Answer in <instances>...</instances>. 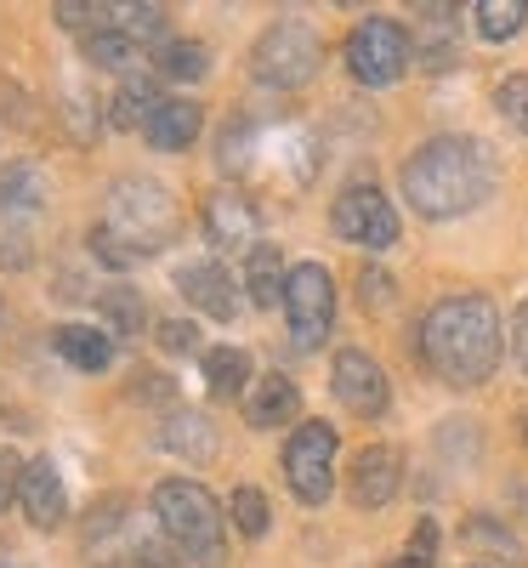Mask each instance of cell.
Returning <instances> with one entry per match:
<instances>
[{"label": "cell", "mask_w": 528, "mask_h": 568, "mask_svg": "<svg viewBox=\"0 0 528 568\" xmlns=\"http://www.w3.org/2000/svg\"><path fill=\"white\" fill-rule=\"evenodd\" d=\"M495 176H500V165L484 136H431L404 160L398 187L415 216L449 222V216H466L484 205L495 194Z\"/></svg>", "instance_id": "obj_1"}, {"label": "cell", "mask_w": 528, "mask_h": 568, "mask_svg": "<svg viewBox=\"0 0 528 568\" xmlns=\"http://www.w3.org/2000/svg\"><path fill=\"white\" fill-rule=\"evenodd\" d=\"M426 369H438V382L449 387H484L489 375L500 369L506 353V329H500V307L489 296H444L431 302L420 318V336H415Z\"/></svg>", "instance_id": "obj_2"}, {"label": "cell", "mask_w": 528, "mask_h": 568, "mask_svg": "<svg viewBox=\"0 0 528 568\" xmlns=\"http://www.w3.org/2000/svg\"><path fill=\"white\" fill-rule=\"evenodd\" d=\"M171 240H176V200H171V187L154 182V176H125V182H114L103 222L91 227V256H98L103 267H114V273H125L142 256L165 251Z\"/></svg>", "instance_id": "obj_3"}, {"label": "cell", "mask_w": 528, "mask_h": 568, "mask_svg": "<svg viewBox=\"0 0 528 568\" xmlns=\"http://www.w3.org/2000/svg\"><path fill=\"white\" fill-rule=\"evenodd\" d=\"M154 517L171 540L176 568H216L222 562V506L194 478H165L154 489Z\"/></svg>", "instance_id": "obj_4"}, {"label": "cell", "mask_w": 528, "mask_h": 568, "mask_svg": "<svg viewBox=\"0 0 528 568\" xmlns=\"http://www.w3.org/2000/svg\"><path fill=\"white\" fill-rule=\"evenodd\" d=\"M318 69H324V40H318V29L302 23V18L267 23V29L256 34V45H251V74H256L262 85H273V91H302Z\"/></svg>", "instance_id": "obj_5"}, {"label": "cell", "mask_w": 528, "mask_h": 568, "mask_svg": "<svg viewBox=\"0 0 528 568\" xmlns=\"http://www.w3.org/2000/svg\"><path fill=\"white\" fill-rule=\"evenodd\" d=\"M335 455H342V438H335L329 420H302L291 444H284V484L302 506H324L335 489Z\"/></svg>", "instance_id": "obj_6"}, {"label": "cell", "mask_w": 528, "mask_h": 568, "mask_svg": "<svg viewBox=\"0 0 528 568\" xmlns=\"http://www.w3.org/2000/svg\"><path fill=\"white\" fill-rule=\"evenodd\" d=\"M415 63V40L398 18H364L347 34V69L358 85H393Z\"/></svg>", "instance_id": "obj_7"}, {"label": "cell", "mask_w": 528, "mask_h": 568, "mask_svg": "<svg viewBox=\"0 0 528 568\" xmlns=\"http://www.w3.org/2000/svg\"><path fill=\"white\" fill-rule=\"evenodd\" d=\"M329 227H335V240L364 245V251H393L398 245V211L375 182H347L329 205Z\"/></svg>", "instance_id": "obj_8"}, {"label": "cell", "mask_w": 528, "mask_h": 568, "mask_svg": "<svg viewBox=\"0 0 528 568\" xmlns=\"http://www.w3.org/2000/svg\"><path fill=\"white\" fill-rule=\"evenodd\" d=\"M284 318H291L296 347H324L335 324V278L324 262H296L284 278Z\"/></svg>", "instance_id": "obj_9"}, {"label": "cell", "mask_w": 528, "mask_h": 568, "mask_svg": "<svg viewBox=\"0 0 528 568\" xmlns=\"http://www.w3.org/2000/svg\"><path fill=\"white\" fill-rule=\"evenodd\" d=\"M329 393H335V404H342V409H353V415H364V420L387 415V404H393L387 369H380L364 347H342V353H335V364H329Z\"/></svg>", "instance_id": "obj_10"}, {"label": "cell", "mask_w": 528, "mask_h": 568, "mask_svg": "<svg viewBox=\"0 0 528 568\" xmlns=\"http://www.w3.org/2000/svg\"><path fill=\"white\" fill-rule=\"evenodd\" d=\"M200 222H205V240L216 245V251H256L262 240V216H256V205H251V194L245 187H233V182H222V187H211L205 194V205H200Z\"/></svg>", "instance_id": "obj_11"}, {"label": "cell", "mask_w": 528, "mask_h": 568, "mask_svg": "<svg viewBox=\"0 0 528 568\" xmlns=\"http://www.w3.org/2000/svg\"><path fill=\"white\" fill-rule=\"evenodd\" d=\"M176 291H182V302H194V307H200L205 318H216V324H233L238 307H245L238 278H233L227 262H216V256L182 262V267H176Z\"/></svg>", "instance_id": "obj_12"}, {"label": "cell", "mask_w": 528, "mask_h": 568, "mask_svg": "<svg viewBox=\"0 0 528 568\" xmlns=\"http://www.w3.org/2000/svg\"><path fill=\"white\" fill-rule=\"evenodd\" d=\"M398 484H404V460H398L393 444H364V449L353 455L347 495H353L358 511H380V506L398 495Z\"/></svg>", "instance_id": "obj_13"}, {"label": "cell", "mask_w": 528, "mask_h": 568, "mask_svg": "<svg viewBox=\"0 0 528 568\" xmlns=\"http://www.w3.org/2000/svg\"><path fill=\"white\" fill-rule=\"evenodd\" d=\"M18 506H23V517H29V529H40V535L63 529V517H69V484H63L58 460H45V455H34V460H29Z\"/></svg>", "instance_id": "obj_14"}, {"label": "cell", "mask_w": 528, "mask_h": 568, "mask_svg": "<svg viewBox=\"0 0 528 568\" xmlns=\"http://www.w3.org/2000/svg\"><path fill=\"white\" fill-rule=\"evenodd\" d=\"M120 551H125V562H131V557L142 551V540H136V529H131V506H125L120 495H109V500L91 506V517H85V557L103 562V568H114Z\"/></svg>", "instance_id": "obj_15"}, {"label": "cell", "mask_w": 528, "mask_h": 568, "mask_svg": "<svg viewBox=\"0 0 528 568\" xmlns=\"http://www.w3.org/2000/svg\"><path fill=\"white\" fill-rule=\"evenodd\" d=\"M216 420L211 415H200V409H165V420H160V449L165 455H176V460H187V466H211L216 460Z\"/></svg>", "instance_id": "obj_16"}, {"label": "cell", "mask_w": 528, "mask_h": 568, "mask_svg": "<svg viewBox=\"0 0 528 568\" xmlns=\"http://www.w3.org/2000/svg\"><path fill=\"white\" fill-rule=\"evenodd\" d=\"M200 125H205V109L194 98H160V109L149 114V125H142V142L160 154H182L200 142Z\"/></svg>", "instance_id": "obj_17"}, {"label": "cell", "mask_w": 528, "mask_h": 568, "mask_svg": "<svg viewBox=\"0 0 528 568\" xmlns=\"http://www.w3.org/2000/svg\"><path fill=\"white\" fill-rule=\"evenodd\" d=\"M296 415H302V393H296L291 375H278V369H267L262 382L245 393V420L256 426V433H273V426H291Z\"/></svg>", "instance_id": "obj_18"}, {"label": "cell", "mask_w": 528, "mask_h": 568, "mask_svg": "<svg viewBox=\"0 0 528 568\" xmlns=\"http://www.w3.org/2000/svg\"><path fill=\"white\" fill-rule=\"evenodd\" d=\"M52 347H58V358H63L69 369H80V375H103V369L114 364V336H109V329H98V324H58Z\"/></svg>", "instance_id": "obj_19"}, {"label": "cell", "mask_w": 528, "mask_h": 568, "mask_svg": "<svg viewBox=\"0 0 528 568\" xmlns=\"http://www.w3.org/2000/svg\"><path fill=\"white\" fill-rule=\"evenodd\" d=\"M45 171L34 160H12V165H0V211L7 216H34L45 205Z\"/></svg>", "instance_id": "obj_20"}, {"label": "cell", "mask_w": 528, "mask_h": 568, "mask_svg": "<svg viewBox=\"0 0 528 568\" xmlns=\"http://www.w3.org/2000/svg\"><path fill=\"white\" fill-rule=\"evenodd\" d=\"M154 69H160L165 80H176V85H194V80L211 74V45L194 40V34H171V40H160Z\"/></svg>", "instance_id": "obj_21"}, {"label": "cell", "mask_w": 528, "mask_h": 568, "mask_svg": "<svg viewBox=\"0 0 528 568\" xmlns=\"http://www.w3.org/2000/svg\"><path fill=\"white\" fill-rule=\"evenodd\" d=\"M284 256H278V245H256L251 256H245V296L256 302V307H273V302H284Z\"/></svg>", "instance_id": "obj_22"}, {"label": "cell", "mask_w": 528, "mask_h": 568, "mask_svg": "<svg viewBox=\"0 0 528 568\" xmlns=\"http://www.w3.org/2000/svg\"><path fill=\"white\" fill-rule=\"evenodd\" d=\"M98 318L114 329V336H131L136 342V329L149 324V302H142L136 284H109V291L98 296Z\"/></svg>", "instance_id": "obj_23"}, {"label": "cell", "mask_w": 528, "mask_h": 568, "mask_svg": "<svg viewBox=\"0 0 528 568\" xmlns=\"http://www.w3.org/2000/svg\"><path fill=\"white\" fill-rule=\"evenodd\" d=\"M205 387L216 398H238L251 387V353L245 347H211L205 353Z\"/></svg>", "instance_id": "obj_24"}, {"label": "cell", "mask_w": 528, "mask_h": 568, "mask_svg": "<svg viewBox=\"0 0 528 568\" xmlns=\"http://www.w3.org/2000/svg\"><path fill=\"white\" fill-rule=\"evenodd\" d=\"M154 109H160V91H154L149 80H142V74H136V80L125 74V80H120V91H114L109 125H114V131H136V125H149V114H154Z\"/></svg>", "instance_id": "obj_25"}, {"label": "cell", "mask_w": 528, "mask_h": 568, "mask_svg": "<svg viewBox=\"0 0 528 568\" xmlns=\"http://www.w3.org/2000/svg\"><path fill=\"white\" fill-rule=\"evenodd\" d=\"M216 160H222V171H227V176H245V171L256 165V125H251L245 114L222 120V136H216Z\"/></svg>", "instance_id": "obj_26"}, {"label": "cell", "mask_w": 528, "mask_h": 568, "mask_svg": "<svg viewBox=\"0 0 528 568\" xmlns=\"http://www.w3.org/2000/svg\"><path fill=\"white\" fill-rule=\"evenodd\" d=\"M80 52H85V63H91V69H120V74H131V69H136V58H142V45H136V40H125L120 29H98L91 40H80Z\"/></svg>", "instance_id": "obj_27"}, {"label": "cell", "mask_w": 528, "mask_h": 568, "mask_svg": "<svg viewBox=\"0 0 528 568\" xmlns=\"http://www.w3.org/2000/svg\"><path fill=\"white\" fill-rule=\"evenodd\" d=\"M227 517L238 524V535H245V540H262V535H267V524H273L267 495H262L256 484H238V489L227 495Z\"/></svg>", "instance_id": "obj_28"}, {"label": "cell", "mask_w": 528, "mask_h": 568, "mask_svg": "<svg viewBox=\"0 0 528 568\" xmlns=\"http://www.w3.org/2000/svg\"><path fill=\"white\" fill-rule=\"evenodd\" d=\"M528 23V0H477V34L484 40H511Z\"/></svg>", "instance_id": "obj_29"}, {"label": "cell", "mask_w": 528, "mask_h": 568, "mask_svg": "<svg viewBox=\"0 0 528 568\" xmlns=\"http://www.w3.org/2000/svg\"><path fill=\"white\" fill-rule=\"evenodd\" d=\"M109 29H120L125 40H136V45H149V40H160L165 34V7H109Z\"/></svg>", "instance_id": "obj_30"}, {"label": "cell", "mask_w": 528, "mask_h": 568, "mask_svg": "<svg viewBox=\"0 0 528 568\" xmlns=\"http://www.w3.org/2000/svg\"><path fill=\"white\" fill-rule=\"evenodd\" d=\"M495 109H500V120H506L511 131L528 136V74H506V80L495 85Z\"/></svg>", "instance_id": "obj_31"}, {"label": "cell", "mask_w": 528, "mask_h": 568, "mask_svg": "<svg viewBox=\"0 0 528 568\" xmlns=\"http://www.w3.org/2000/svg\"><path fill=\"white\" fill-rule=\"evenodd\" d=\"M460 540L466 546H489V557H506V562H522V546L506 535V529H495L489 517H471V524L460 529Z\"/></svg>", "instance_id": "obj_32"}, {"label": "cell", "mask_w": 528, "mask_h": 568, "mask_svg": "<svg viewBox=\"0 0 528 568\" xmlns=\"http://www.w3.org/2000/svg\"><path fill=\"white\" fill-rule=\"evenodd\" d=\"M23 471H29V460H23L18 449L0 444V511L18 506V495H23Z\"/></svg>", "instance_id": "obj_33"}, {"label": "cell", "mask_w": 528, "mask_h": 568, "mask_svg": "<svg viewBox=\"0 0 528 568\" xmlns=\"http://www.w3.org/2000/svg\"><path fill=\"white\" fill-rule=\"evenodd\" d=\"M154 342H160L165 353H194V347H200V324H187V318H160Z\"/></svg>", "instance_id": "obj_34"}, {"label": "cell", "mask_w": 528, "mask_h": 568, "mask_svg": "<svg viewBox=\"0 0 528 568\" xmlns=\"http://www.w3.org/2000/svg\"><path fill=\"white\" fill-rule=\"evenodd\" d=\"M393 296V273H380V267H364V278H358V302L364 307H380Z\"/></svg>", "instance_id": "obj_35"}, {"label": "cell", "mask_w": 528, "mask_h": 568, "mask_svg": "<svg viewBox=\"0 0 528 568\" xmlns=\"http://www.w3.org/2000/svg\"><path fill=\"white\" fill-rule=\"evenodd\" d=\"M431 546H438V524H431V517H420L415 535H409V557H415V562H431Z\"/></svg>", "instance_id": "obj_36"}, {"label": "cell", "mask_w": 528, "mask_h": 568, "mask_svg": "<svg viewBox=\"0 0 528 568\" xmlns=\"http://www.w3.org/2000/svg\"><path fill=\"white\" fill-rule=\"evenodd\" d=\"M511 353H517V364L528 369V296H522V307L511 313Z\"/></svg>", "instance_id": "obj_37"}, {"label": "cell", "mask_w": 528, "mask_h": 568, "mask_svg": "<svg viewBox=\"0 0 528 568\" xmlns=\"http://www.w3.org/2000/svg\"><path fill=\"white\" fill-rule=\"evenodd\" d=\"M393 568H431V562H415V557H404V562H393Z\"/></svg>", "instance_id": "obj_38"}, {"label": "cell", "mask_w": 528, "mask_h": 568, "mask_svg": "<svg viewBox=\"0 0 528 568\" xmlns=\"http://www.w3.org/2000/svg\"><path fill=\"white\" fill-rule=\"evenodd\" d=\"M522 444H528V409H522Z\"/></svg>", "instance_id": "obj_39"}]
</instances>
